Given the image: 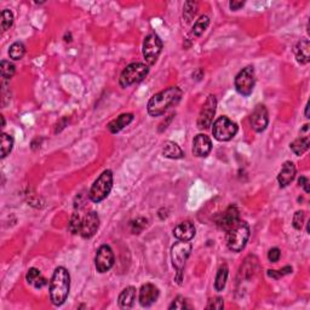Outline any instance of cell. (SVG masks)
Returning <instances> with one entry per match:
<instances>
[{
    "label": "cell",
    "mask_w": 310,
    "mask_h": 310,
    "mask_svg": "<svg viewBox=\"0 0 310 310\" xmlns=\"http://www.w3.org/2000/svg\"><path fill=\"white\" fill-rule=\"evenodd\" d=\"M98 227H100V217L95 211H90L82 218L80 235L84 239H91L97 233Z\"/></svg>",
    "instance_id": "obj_13"
},
{
    "label": "cell",
    "mask_w": 310,
    "mask_h": 310,
    "mask_svg": "<svg viewBox=\"0 0 310 310\" xmlns=\"http://www.w3.org/2000/svg\"><path fill=\"white\" fill-rule=\"evenodd\" d=\"M309 146H310V138L308 135H305V136H300L297 139L293 140V142L290 145V148L296 155L300 156L304 154L306 150L309 149Z\"/></svg>",
    "instance_id": "obj_25"
},
{
    "label": "cell",
    "mask_w": 310,
    "mask_h": 310,
    "mask_svg": "<svg viewBox=\"0 0 310 310\" xmlns=\"http://www.w3.org/2000/svg\"><path fill=\"white\" fill-rule=\"evenodd\" d=\"M149 68L148 66L145 65V63L140 62H135L131 63L126 67L125 69L121 72L120 79H119V84L121 88H129V86L137 84V82H140L143 79L148 75Z\"/></svg>",
    "instance_id": "obj_6"
},
{
    "label": "cell",
    "mask_w": 310,
    "mask_h": 310,
    "mask_svg": "<svg viewBox=\"0 0 310 310\" xmlns=\"http://www.w3.org/2000/svg\"><path fill=\"white\" fill-rule=\"evenodd\" d=\"M133 118L135 117H133V114H131V113L121 114L117 118V119L111 120L110 123L108 124V130H109L111 133L120 132L124 127H126L127 125H130V124L132 123Z\"/></svg>",
    "instance_id": "obj_22"
},
{
    "label": "cell",
    "mask_w": 310,
    "mask_h": 310,
    "mask_svg": "<svg viewBox=\"0 0 310 310\" xmlns=\"http://www.w3.org/2000/svg\"><path fill=\"white\" fill-rule=\"evenodd\" d=\"M239 215H240V213H239L238 207L234 205H230L228 209L224 211V213L219 217V219L217 220V224H218L220 229L226 230L227 232V230L232 228L236 222L240 220V216Z\"/></svg>",
    "instance_id": "obj_15"
},
{
    "label": "cell",
    "mask_w": 310,
    "mask_h": 310,
    "mask_svg": "<svg viewBox=\"0 0 310 310\" xmlns=\"http://www.w3.org/2000/svg\"><path fill=\"white\" fill-rule=\"evenodd\" d=\"M245 5L244 2H236V0H233V2L229 3V8L232 9L233 11H238L240 10L242 6Z\"/></svg>",
    "instance_id": "obj_40"
},
{
    "label": "cell",
    "mask_w": 310,
    "mask_h": 310,
    "mask_svg": "<svg viewBox=\"0 0 310 310\" xmlns=\"http://www.w3.org/2000/svg\"><path fill=\"white\" fill-rule=\"evenodd\" d=\"M295 56L297 62L300 65H306L310 61V43L308 39H302L297 43L295 47Z\"/></svg>",
    "instance_id": "obj_21"
},
{
    "label": "cell",
    "mask_w": 310,
    "mask_h": 310,
    "mask_svg": "<svg viewBox=\"0 0 310 310\" xmlns=\"http://www.w3.org/2000/svg\"><path fill=\"white\" fill-rule=\"evenodd\" d=\"M162 155L167 159L177 160V159L183 158L184 153L177 143L172 142V140H166L164 147H162Z\"/></svg>",
    "instance_id": "obj_23"
},
{
    "label": "cell",
    "mask_w": 310,
    "mask_h": 310,
    "mask_svg": "<svg viewBox=\"0 0 310 310\" xmlns=\"http://www.w3.org/2000/svg\"><path fill=\"white\" fill-rule=\"evenodd\" d=\"M159 297L158 287L153 284H145L139 290V304L145 308H148L156 302Z\"/></svg>",
    "instance_id": "obj_16"
},
{
    "label": "cell",
    "mask_w": 310,
    "mask_h": 310,
    "mask_svg": "<svg viewBox=\"0 0 310 310\" xmlns=\"http://www.w3.org/2000/svg\"><path fill=\"white\" fill-rule=\"evenodd\" d=\"M0 72H2V76L4 79H11L15 75L16 67L12 65L10 61L3 60L0 63Z\"/></svg>",
    "instance_id": "obj_31"
},
{
    "label": "cell",
    "mask_w": 310,
    "mask_h": 310,
    "mask_svg": "<svg viewBox=\"0 0 310 310\" xmlns=\"http://www.w3.org/2000/svg\"><path fill=\"white\" fill-rule=\"evenodd\" d=\"M147 222H148V220L146 218H137L136 220H133V222L131 223V228H132L133 234H139V233L145 229Z\"/></svg>",
    "instance_id": "obj_36"
},
{
    "label": "cell",
    "mask_w": 310,
    "mask_h": 310,
    "mask_svg": "<svg viewBox=\"0 0 310 310\" xmlns=\"http://www.w3.org/2000/svg\"><path fill=\"white\" fill-rule=\"evenodd\" d=\"M304 218H305L304 211H297L295 216H293V220H292L293 228L297 230L302 229L303 224H304Z\"/></svg>",
    "instance_id": "obj_35"
},
{
    "label": "cell",
    "mask_w": 310,
    "mask_h": 310,
    "mask_svg": "<svg viewBox=\"0 0 310 310\" xmlns=\"http://www.w3.org/2000/svg\"><path fill=\"white\" fill-rule=\"evenodd\" d=\"M223 306H224L223 298H220V297H216V298H212L209 300V304L206 305V309L220 310V309H223Z\"/></svg>",
    "instance_id": "obj_38"
},
{
    "label": "cell",
    "mask_w": 310,
    "mask_h": 310,
    "mask_svg": "<svg viewBox=\"0 0 310 310\" xmlns=\"http://www.w3.org/2000/svg\"><path fill=\"white\" fill-rule=\"evenodd\" d=\"M45 285H47V280L45 279V277H43V276L38 277V280L34 283L35 289H41V287H44Z\"/></svg>",
    "instance_id": "obj_41"
},
{
    "label": "cell",
    "mask_w": 310,
    "mask_h": 310,
    "mask_svg": "<svg viewBox=\"0 0 310 310\" xmlns=\"http://www.w3.org/2000/svg\"><path fill=\"white\" fill-rule=\"evenodd\" d=\"M81 222L82 218L79 215V212H74L70 217L68 229L72 234H80V229H81Z\"/></svg>",
    "instance_id": "obj_30"
},
{
    "label": "cell",
    "mask_w": 310,
    "mask_h": 310,
    "mask_svg": "<svg viewBox=\"0 0 310 310\" xmlns=\"http://www.w3.org/2000/svg\"><path fill=\"white\" fill-rule=\"evenodd\" d=\"M291 273H292V268L289 267V265H287V267H284L283 269H280V270H271V269H269V270L267 271L268 276L273 277V279H276V280L280 279V277L287 275V274H291Z\"/></svg>",
    "instance_id": "obj_34"
},
{
    "label": "cell",
    "mask_w": 310,
    "mask_h": 310,
    "mask_svg": "<svg viewBox=\"0 0 310 310\" xmlns=\"http://www.w3.org/2000/svg\"><path fill=\"white\" fill-rule=\"evenodd\" d=\"M191 252V244L189 241H180L171 247V260L172 264H174L175 269L177 270V276H176V281L177 284H182L183 280V269L185 262L189 258Z\"/></svg>",
    "instance_id": "obj_5"
},
{
    "label": "cell",
    "mask_w": 310,
    "mask_h": 310,
    "mask_svg": "<svg viewBox=\"0 0 310 310\" xmlns=\"http://www.w3.org/2000/svg\"><path fill=\"white\" fill-rule=\"evenodd\" d=\"M174 236L180 241H190L195 236V227L189 220L182 222L174 229Z\"/></svg>",
    "instance_id": "obj_18"
},
{
    "label": "cell",
    "mask_w": 310,
    "mask_h": 310,
    "mask_svg": "<svg viewBox=\"0 0 310 310\" xmlns=\"http://www.w3.org/2000/svg\"><path fill=\"white\" fill-rule=\"evenodd\" d=\"M280 256H281V251L279 250V248L274 247V248H271L269 252H268V260H269L271 263H275V262L280 260Z\"/></svg>",
    "instance_id": "obj_39"
},
{
    "label": "cell",
    "mask_w": 310,
    "mask_h": 310,
    "mask_svg": "<svg viewBox=\"0 0 310 310\" xmlns=\"http://www.w3.org/2000/svg\"><path fill=\"white\" fill-rule=\"evenodd\" d=\"M258 268H260V264H258V260L255 257V256H248L247 258L244 261L241 268H240V276L245 280H251L256 274H257Z\"/></svg>",
    "instance_id": "obj_19"
},
{
    "label": "cell",
    "mask_w": 310,
    "mask_h": 310,
    "mask_svg": "<svg viewBox=\"0 0 310 310\" xmlns=\"http://www.w3.org/2000/svg\"><path fill=\"white\" fill-rule=\"evenodd\" d=\"M250 124L256 132H263L267 129L268 124H269V114H268L265 105L258 104L255 108L250 117Z\"/></svg>",
    "instance_id": "obj_12"
},
{
    "label": "cell",
    "mask_w": 310,
    "mask_h": 310,
    "mask_svg": "<svg viewBox=\"0 0 310 310\" xmlns=\"http://www.w3.org/2000/svg\"><path fill=\"white\" fill-rule=\"evenodd\" d=\"M111 188H113V172L110 170H105L91 185L89 198L92 203H101L109 195Z\"/></svg>",
    "instance_id": "obj_4"
},
{
    "label": "cell",
    "mask_w": 310,
    "mask_h": 310,
    "mask_svg": "<svg viewBox=\"0 0 310 310\" xmlns=\"http://www.w3.org/2000/svg\"><path fill=\"white\" fill-rule=\"evenodd\" d=\"M250 239V227L245 220H239L227 230L226 242L230 251L240 252L245 248Z\"/></svg>",
    "instance_id": "obj_3"
},
{
    "label": "cell",
    "mask_w": 310,
    "mask_h": 310,
    "mask_svg": "<svg viewBox=\"0 0 310 310\" xmlns=\"http://www.w3.org/2000/svg\"><path fill=\"white\" fill-rule=\"evenodd\" d=\"M190 305L188 304V300L184 298V297L178 296L172 304L168 306V309H176V310H184V309H189Z\"/></svg>",
    "instance_id": "obj_33"
},
{
    "label": "cell",
    "mask_w": 310,
    "mask_h": 310,
    "mask_svg": "<svg viewBox=\"0 0 310 310\" xmlns=\"http://www.w3.org/2000/svg\"><path fill=\"white\" fill-rule=\"evenodd\" d=\"M0 148H2V159H4L11 153L14 148V138L8 133H2L0 136Z\"/></svg>",
    "instance_id": "obj_27"
},
{
    "label": "cell",
    "mask_w": 310,
    "mask_h": 310,
    "mask_svg": "<svg viewBox=\"0 0 310 310\" xmlns=\"http://www.w3.org/2000/svg\"><path fill=\"white\" fill-rule=\"evenodd\" d=\"M255 68L253 66H247L238 73L235 76V89L242 96H250L255 88Z\"/></svg>",
    "instance_id": "obj_9"
},
{
    "label": "cell",
    "mask_w": 310,
    "mask_h": 310,
    "mask_svg": "<svg viewBox=\"0 0 310 310\" xmlns=\"http://www.w3.org/2000/svg\"><path fill=\"white\" fill-rule=\"evenodd\" d=\"M70 290L69 271L63 267L56 268L50 281V299L53 305L60 306L68 298Z\"/></svg>",
    "instance_id": "obj_2"
},
{
    "label": "cell",
    "mask_w": 310,
    "mask_h": 310,
    "mask_svg": "<svg viewBox=\"0 0 310 310\" xmlns=\"http://www.w3.org/2000/svg\"><path fill=\"white\" fill-rule=\"evenodd\" d=\"M298 183H299V185H302L303 188H304V190H305V193H309V180L306 177H300L299 180H298Z\"/></svg>",
    "instance_id": "obj_42"
},
{
    "label": "cell",
    "mask_w": 310,
    "mask_h": 310,
    "mask_svg": "<svg viewBox=\"0 0 310 310\" xmlns=\"http://www.w3.org/2000/svg\"><path fill=\"white\" fill-rule=\"evenodd\" d=\"M239 127L233 120H230L228 117H219L215 123H213L212 133L213 137L219 142H228L233 139L238 133Z\"/></svg>",
    "instance_id": "obj_7"
},
{
    "label": "cell",
    "mask_w": 310,
    "mask_h": 310,
    "mask_svg": "<svg viewBox=\"0 0 310 310\" xmlns=\"http://www.w3.org/2000/svg\"><path fill=\"white\" fill-rule=\"evenodd\" d=\"M209 24H210L209 16H206V15L200 16L199 20H196L195 23H194L193 30H191L190 34H189V38H188V39H194V38L201 37V35L204 34V32L207 30Z\"/></svg>",
    "instance_id": "obj_24"
},
{
    "label": "cell",
    "mask_w": 310,
    "mask_h": 310,
    "mask_svg": "<svg viewBox=\"0 0 310 310\" xmlns=\"http://www.w3.org/2000/svg\"><path fill=\"white\" fill-rule=\"evenodd\" d=\"M305 118H309V103H306V105H305Z\"/></svg>",
    "instance_id": "obj_43"
},
{
    "label": "cell",
    "mask_w": 310,
    "mask_h": 310,
    "mask_svg": "<svg viewBox=\"0 0 310 310\" xmlns=\"http://www.w3.org/2000/svg\"><path fill=\"white\" fill-rule=\"evenodd\" d=\"M198 8H199V4H198L196 2L185 3L184 8H183V17L187 23H189V22L193 20L194 17H195V15L198 12Z\"/></svg>",
    "instance_id": "obj_29"
},
{
    "label": "cell",
    "mask_w": 310,
    "mask_h": 310,
    "mask_svg": "<svg viewBox=\"0 0 310 310\" xmlns=\"http://www.w3.org/2000/svg\"><path fill=\"white\" fill-rule=\"evenodd\" d=\"M193 154L198 158H206L212 150V142L209 136L200 133L193 140Z\"/></svg>",
    "instance_id": "obj_14"
},
{
    "label": "cell",
    "mask_w": 310,
    "mask_h": 310,
    "mask_svg": "<svg viewBox=\"0 0 310 310\" xmlns=\"http://www.w3.org/2000/svg\"><path fill=\"white\" fill-rule=\"evenodd\" d=\"M297 174L296 165L292 161H286L281 167V171L277 175V182H279L280 188H285L287 185L292 183Z\"/></svg>",
    "instance_id": "obj_17"
},
{
    "label": "cell",
    "mask_w": 310,
    "mask_h": 310,
    "mask_svg": "<svg viewBox=\"0 0 310 310\" xmlns=\"http://www.w3.org/2000/svg\"><path fill=\"white\" fill-rule=\"evenodd\" d=\"M41 276L40 270L37 269V268H31L30 270H28L27 275H25V279H27L28 284H31V285H34L35 281L38 280V277Z\"/></svg>",
    "instance_id": "obj_37"
},
{
    "label": "cell",
    "mask_w": 310,
    "mask_h": 310,
    "mask_svg": "<svg viewBox=\"0 0 310 310\" xmlns=\"http://www.w3.org/2000/svg\"><path fill=\"white\" fill-rule=\"evenodd\" d=\"M136 289L133 286H129L126 289H124L121 291V293L118 297V304H119L120 308L123 309H129L132 308L135 305L136 302Z\"/></svg>",
    "instance_id": "obj_20"
},
{
    "label": "cell",
    "mask_w": 310,
    "mask_h": 310,
    "mask_svg": "<svg viewBox=\"0 0 310 310\" xmlns=\"http://www.w3.org/2000/svg\"><path fill=\"white\" fill-rule=\"evenodd\" d=\"M24 53H25V46L23 45V43H21V41H16V43H14L10 46V50H9V56H10V59L14 61L22 60L23 59Z\"/></svg>",
    "instance_id": "obj_28"
},
{
    "label": "cell",
    "mask_w": 310,
    "mask_h": 310,
    "mask_svg": "<svg viewBox=\"0 0 310 310\" xmlns=\"http://www.w3.org/2000/svg\"><path fill=\"white\" fill-rule=\"evenodd\" d=\"M14 23V14L8 9L3 10L2 12V30L3 32H6Z\"/></svg>",
    "instance_id": "obj_32"
},
{
    "label": "cell",
    "mask_w": 310,
    "mask_h": 310,
    "mask_svg": "<svg viewBox=\"0 0 310 310\" xmlns=\"http://www.w3.org/2000/svg\"><path fill=\"white\" fill-rule=\"evenodd\" d=\"M228 274H229L228 265L227 264L220 265L218 271H217L216 280H215V290L217 292H220V291L224 290L227 279H228Z\"/></svg>",
    "instance_id": "obj_26"
},
{
    "label": "cell",
    "mask_w": 310,
    "mask_h": 310,
    "mask_svg": "<svg viewBox=\"0 0 310 310\" xmlns=\"http://www.w3.org/2000/svg\"><path fill=\"white\" fill-rule=\"evenodd\" d=\"M114 262H115L114 252L110 248V246L102 245L97 250V253H96L95 257L96 270L101 274L107 273V271H109L111 269V267L114 265Z\"/></svg>",
    "instance_id": "obj_11"
},
{
    "label": "cell",
    "mask_w": 310,
    "mask_h": 310,
    "mask_svg": "<svg viewBox=\"0 0 310 310\" xmlns=\"http://www.w3.org/2000/svg\"><path fill=\"white\" fill-rule=\"evenodd\" d=\"M162 51V41L156 33H149L143 41V57L148 66L155 65Z\"/></svg>",
    "instance_id": "obj_8"
},
{
    "label": "cell",
    "mask_w": 310,
    "mask_h": 310,
    "mask_svg": "<svg viewBox=\"0 0 310 310\" xmlns=\"http://www.w3.org/2000/svg\"><path fill=\"white\" fill-rule=\"evenodd\" d=\"M183 92L177 86L165 89L158 94H155L150 98L147 105V109L150 117H160L165 114V111L171 108L172 105L177 104L181 101Z\"/></svg>",
    "instance_id": "obj_1"
},
{
    "label": "cell",
    "mask_w": 310,
    "mask_h": 310,
    "mask_svg": "<svg viewBox=\"0 0 310 310\" xmlns=\"http://www.w3.org/2000/svg\"><path fill=\"white\" fill-rule=\"evenodd\" d=\"M217 109V100L213 95H210L207 97L205 104L201 108L199 118H198V127L200 130H206L212 125L213 117L216 114Z\"/></svg>",
    "instance_id": "obj_10"
}]
</instances>
